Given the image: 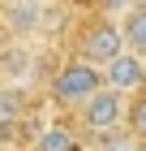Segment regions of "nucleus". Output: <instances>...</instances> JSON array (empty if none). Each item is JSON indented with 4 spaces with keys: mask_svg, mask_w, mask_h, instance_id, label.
I'll list each match as a JSON object with an SVG mask.
<instances>
[{
    "mask_svg": "<svg viewBox=\"0 0 146 151\" xmlns=\"http://www.w3.org/2000/svg\"><path fill=\"white\" fill-rule=\"evenodd\" d=\"M95 151H142V138H137L133 129L120 134V125H116V129H108V134H99V147Z\"/></svg>",
    "mask_w": 146,
    "mask_h": 151,
    "instance_id": "1a4fd4ad",
    "label": "nucleus"
},
{
    "mask_svg": "<svg viewBox=\"0 0 146 151\" xmlns=\"http://www.w3.org/2000/svg\"><path fill=\"white\" fill-rule=\"evenodd\" d=\"M4 17L13 35H26L39 26V0H4Z\"/></svg>",
    "mask_w": 146,
    "mask_h": 151,
    "instance_id": "423d86ee",
    "label": "nucleus"
},
{
    "mask_svg": "<svg viewBox=\"0 0 146 151\" xmlns=\"http://www.w3.org/2000/svg\"><path fill=\"white\" fill-rule=\"evenodd\" d=\"M34 78V52L22 43H9L0 52V82L4 86H22V82Z\"/></svg>",
    "mask_w": 146,
    "mask_h": 151,
    "instance_id": "39448f33",
    "label": "nucleus"
},
{
    "mask_svg": "<svg viewBox=\"0 0 146 151\" xmlns=\"http://www.w3.org/2000/svg\"><path fill=\"white\" fill-rule=\"evenodd\" d=\"M103 82L108 86H120V91H142L146 86V56L133 52V47H120L108 65H103Z\"/></svg>",
    "mask_w": 146,
    "mask_h": 151,
    "instance_id": "20e7f679",
    "label": "nucleus"
},
{
    "mask_svg": "<svg viewBox=\"0 0 146 151\" xmlns=\"http://www.w3.org/2000/svg\"><path fill=\"white\" fill-rule=\"evenodd\" d=\"M125 116H129V91L108 86V82H103L90 99L78 104V121H82V129H90V134H108V129L125 125Z\"/></svg>",
    "mask_w": 146,
    "mask_h": 151,
    "instance_id": "f03ea898",
    "label": "nucleus"
},
{
    "mask_svg": "<svg viewBox=\"0 0 146 151\" xmlns=\"http://www.w3.org/2000/svg\"><path fill=\"white\" fill-rule=\"evenodd\" d=\"M125 47V30H120V22H86L82 26V35H78V52L86 60H95V65H108V60L116 56Z\"/></svg>",
    "mask_w": 146,
    "mask_h": 151,
    "instance_id": "7ed1b4c3",
    "label": "nucleus"
},
{
    "mask_svg": "<svg viewBox=\"0 0 146 151\" xmlns=\"http://www.w3.org/2000/svg\"><path fill=\"white\" fill-rule=\"evenodd\" d=\"M69 4H78V9H95V4H103V0H69Z\"/></svg>",
    "mask_w": 146,
    "mask_h": 151,
    "instance_id": "f8f14e48",
    "label": "nucleus"
},
{
    "mask_svg": "<svg viewBox=\"0 0 146 151\" xmlns=\"http://www.w3.org/2000/svg\"><path fill=\"white\" fill-rule=\"evenodd\" d=\"M133 0H103V9H112V13H120V9H129Z\"/></svg>",
    "mask_w": 146,
    "mask_h": 151,
    "instance_id": "9b49d317",
    "label": "nucleus"
},
{
    "mask_svg": "<svg viewBox=\"0 0 146 151\" xmlns=\"http://www.w3.org/2000/svg\"><path fill=\"white\" fill-rule=\"evenodd\" d=\"M0 151H17V147H13V142H0Z\"/></svg>",
    "mask_w": 146,
    "mask_h": 151,
    "instance_id": "ddd939ff",
    "label": "nucleus"
},
{
    "mask_svg": "<svg viewBox=\"0 0 146 151\" xmlns=\"http://www.w3.org/2000/svg\"><path fill=\"white\" fill-rule=\"evenodd\" d=\"M103 86V65H95V60H86L78 52L73 60H65L56 69V78H52V99L65 108H78L82 99H90V95Z\"/></svg>",
    "mask_w": 146,
    "mask_h": 151,
    "instance_id": "f257e3e1",
    "label": "nucleus"
},
{
    "mask_svg": "<svg viewBox=\"0 0 146 151\" xmlns=\"http://www.w3.org/2000/svg\"><path fill=\"white\" fill-rule=\"evenodd\" d=\"M125 125L133 129L137 138L146 142V86L142 91H133V99H129V116H125Z\"/></svg>",
    "mask_w": 146,
    "mask_h": 151,
    "instance_id": "9d476101",
    "label": "nucleus"
},
{
    "mask_svg": "<svg viewBox=\"0 0 146 151\" xmlns=\"http://www.w3.org/2000/svg\"><path fill=\"white\" fill-rule=\"evenodd\" d=\"M120 30H125V47H133V52L146 56V4H129L125 9Z\"/></svg>",
    "mask_w": 146,
    "mask_h": 151,
    "instance_id": "0eeeda50",
    "label": "nucleus"
},
{
    "mask_svg": "<svg viewBox=\"0 0 146 151\" xmlns=\"http://www.w3.org/2000/svg\"><path fill=\"white\" fill-rule=\"evenodd\" d=\"M34 151H78V147H73V134L65 125H47V129H39Z\"/></svg>",
    "mask_w": 146,
    "mask_h": 151,
    "instance_id": "6e6552de",
    "label": "nucleus"
}]
</instances>
